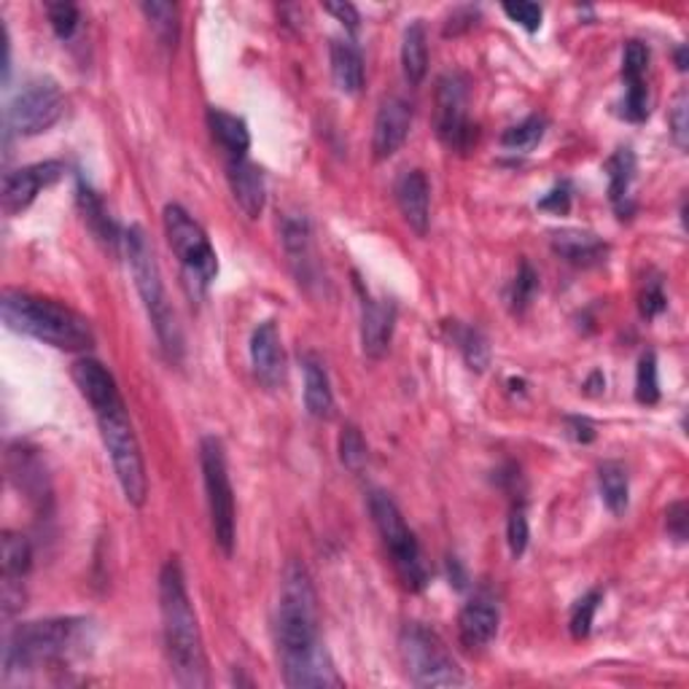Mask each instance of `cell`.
Instances as JSON below:
<instances>
[{"mask_svg":"<svg viewBox=\"0 0 689 689\" xmlns=\"http://www.w3.org/2000/svg\"><path fill=\"white\" fill-rule=\"evenodd\" d=\"M160 614L164 652H168L175 681L194 689L211 685L203 631H200L197 612L189 601L184 569L175 558H170L160 571Z\"/></svg>","mask_w":689,"mask_h":689,"instance_id":"cell-1","label":"cell"},{"mask_svg":"<svg viewBox=\"0 0 689 689\" xmlns=\"http://www.w3.org/2000/svg\"><path fill=\"white\" fill-rule=\"evenodd\" d=\"M0 313L11 332L28 334V337L57 347V351L84 353L95 345V332L89 321L54 299L6 289L3 299H0Z\"/></svg>","mask_w":689,"mask_h":689,"instance_id":"cell-2","label":"cell"},{"mask_svg":"<svg viewBox=\"0 0 689 689\" xmlns=\"http://www.w3.org/2000/svg\"><path fill=\"white\" fill-rule=\"evenodd\" d=\"M121 246H125L127 265H130L132 272V283H136L140 302H143L146 313H149L157 340H160L162 351L179 362L181 353H184V340H181L179 321H175L173 308H170L168 294H164L162 272L160 265H157L154 248H151L149 237H146V232L140 229L138 224L121 235Z\"/></svg>","mask_w":689,"mask_h":689,"instance_id":"cell-3","label":"cell"},{"mask_svg":"<svg viewBox=\"0 0 689 689\" xmlns=\"http://www.w3.org/2000/svg\"><path fill=\"white\" fill-rule=\"evenodd\" d=\"M87 631V620L82 617H52L22 622L9 633L3 646V670L28 674V670L52 666L65 660Z\"/></svg>","mask_w":689,"mask_h":689,"instance_id":"cell-4","label":"cell"},{"mask_svg":"<svg viewBox=\"0 0 689 689\" xmlns=\"http://www.w3.org/2000/svg\"><path fill=\"white\" fill-rule=\"evenodd\" d=\"M321 614H319V593L310 571L304 563L291 560L283 571V584H280L278 603V649L280 657L297 655V652L310 649L321 644Z\"/></svg>","mask_w":689,"mask_h":689,"instance_id":"cell-5","label":"cell"},{"mask_svg":"<svg viewBox=\"0 0 689 689\" xmlns=\"http://www.w3.org/2000/svg\"><path fill=\"white\" fill-rule=\"evenodd\" d=\"M93 412L97 426H100L103 444H106L108 455H111L114 474L119 480L121 493H125L127 502L140 509L146 504V496H149V477H146L143 453H140L136 426H132L125 399L97 407Z\"/></svg>","mask_w":689,"mask_h":689,"instance_id":"cell-6","label":"cell"},{"mask_svg":"<svg viewBox=\"0 0 689 689\" xmlns=\"http://www.w3.org/2000/svg\"><path fill=\"white\" fill-rule=\"evenodd\" d=\"M369 515L372 520H375L383 545H386L388 555H391V563L396 574L401 579V584H405L407 590H412V593H420V590L429 584V571H426L423 552H420L418 539H415L410 526H407L399 506H396V502L388 493L372 491Z\"/></svg>","mask_w":689,"mask_h":689,"instance_id":"cell-7","label":"cell"},{"mask_svg":"<svg viewBox=\"0 0 689 689\" xmlns=\"http://www.w3.org/2000/svg\"><path fill=\"white\" fill-rule=\"evenodd\" d=\"M401 663L415 687H461L463 670L448 646L429 627L410 622L399 636Z\"/></svg>","mask_w":689,"mask_h":689,"instance_id":"cell-8","label":"cell"},{"mask_svg":"<svg viewBox=\"0 0 689 689\" xmlns=\"http://www.w3.org/2000/svg\"><path fill=\"white\" fill-rule=\"evenodd\" d=\"M162 224L175 259L184 267L189 286L194 291H205L218 276V256L213 251L207 232L175 203L164 207Z\"/></svg>","mask_w":689,"mask_h":689,"instance_id":"cell-9","label":"cell"},{"mask_svg":"<svg viewBox=\"0 0 689 689\" xmlns=\"http://www.w3.org/2000/svg\"><path fill=\"white\" fill-rule=\"evenodd\" d=\"M200 466H203L213 536H216V545L222 547V552L232 555L235 550V491L229 483L222 439L205 437L200 442Z\"/></svg>","mask_w":689,"mask_h":689,"instance_id":"cell-10","label":"cell"},{"mask_svg":"<svg viewBox=\"0 0 689 689\" xmlns=\"http://www.w3.org/2000/svg\"><path fill=\"white\" fill-rule=\"evenodd\" d=\"M65 114L63 89L52 78H33L17 93L9 106V127L17 136H41L52 130Z\"/></svg>","mask_w":689,"mask_h":689,"instance_id":"cell-11","label":"cell"},{"mask_svg":"<svg viewBox=\"0 0 689 689\" xmlns=\"http://www.w3.org/2000/svg\"><path fill=\"white\" fill-rule=\"evenodd\" d=\"M437 138L450 151L472 149L477 130L469 119V78L463 73H444L437 82Z\"/></svg>","mask_w":689,"mask_h":689,"instance_id":"cell-12","label":"cell"},{"mask_svg":"<svg viewBox=\"0 0 689 689\" xmlns=\"http://www.w3.org/2000/svg\"><path fill=\"white\" fill-rule=\"evenodd\" d=\"M63 173H65L63 162H39L6 173L3 192H0V197H3V211L9 213V216L28 211L44 189L57 184V181L63 179Z\"/></svg>","mask_w":689,"mask_h":689,"instance_id":"cell-13","label":"cell"},{"mask_svg":"<svg viewBox=\"0 0 689 689\" xmlns=\"http://www.w3.org/2000/svg\"><path fill=\"white\" fill-rule=\"evenodd\" d=\"M280 666H283L286 687L291 689L343 687V679H340L323 642L304 652H297V655H283L280 657Z\"/></svg>","mask_w":689,"mask_h":689,"instance_id":"cell-14","label":"cell"},{"mask_svg":"<svg viewBox=\"0 0 689 689\" xmlns=\"http://www.w3.org/2000/svg\"><path fill=\"white\" fill-rule=\"evenodd\" d=\"M646 68H649V49L642 41H627L622 52V82H625V100L622 116L627 121H644L649 116V89H646Z\"/></svg>","mask_w":689,"mask_h":689,"instance_id":"cell-15","label":"cell"},{"mask_svg":"<svg viewBox=\"0 0 689 689\" xmlns=\"http://www.w3.org/2000/svg\"><path fill=\"white\" fill-rule=\"evenodd\" d=\"M251 364L256 380L265 388L276 391L286 380V351L280 343L276 321H265L251 334Z\"/></svg>","mask_w":689,"mask_h":689,"instance_id":"cell-16","label":"cell"},{"mask_svg":"<svg viewBox=\"0 0 689 689\" xmlns=\"http://www.w3.org/2000/svg\"><path fill=\"white\" fill-rule=\"evenodd\" d=\"M412 127V108L401 97L383 100L375 119V136H372V151L375 160H391L396 151L405 146Z\"/></svg>","mask_w":689,"mask_h":689,"instance_id":"cell-17","label":"cell"},{"mask_svg":"<svg viewBox=\"0 0 689 689\" xmlns=\"http://www.w3.org/2000/svg\"><path fill=\"white\" fill-rule=\"evenodd\" d=\"M396 304L391 299H367L362 304V347L369 358H383L391 347Z\"/></svg>","mask_w":689,"mask_h":689,"instance_id":"cell-18","label":"cell"},{"mask_svg":"<svg viewBox=\"0 0 689 689\" xmlns=\"http://www.w3.org/2000/svg\"><path fill=\"white\" fill-rule=\"evenodd\" d=\"M396 203L415 235L423 237L431 224V186L423 170H410L396 181Z\"/></svg>","mask_w":689,"mask_h":689,"instance_id":"cell-19","label":"cell"},{"mask_svg":"<svg viewBox=\"0 0 689 689\" xmlns=\"http://www.w3.org/2000/svg\"><path fill=\"white\" fill-rule=\"evenodd\" d=\"M227 179L240 211L248 218H259L267 205V186L261 170L251 160H246V157H237V160H229L227 164Z\"/></svg>","mask_w":689,"mask_h":689,"instance_id":"cell-20","label":"cell"},{"mask_svg":"<svg viewBox=\"0 0 689 689\" xmlns=\"http://www.w3.org/2000/svg\"><path fill=\"white\" fill-rule=\"evenodd\" d=\"M502 614L485 598H474L459 614V638L466 649H485L498 636Z\"/></svg>","mask_w":689,"mask_h":689,"instance_id":"cell-21","label":"cell"},{"mask_svg":"<svg viewBox=\"0 0 689 689\" xmlns=\"http://www.w3.org/2000/svg\"><path fill=\"white\" fill-rule=\"evenodd\" d=\"M552 251L574 267H598L606 261L609 243L582 229H560L552 235Z\"/></svg>","mask_w":689,"mask_h":689,"instance_id":"cell-22","label":"cell"},{"mask_svg":"<svg viewBox=\"0 0 689 689\" xmlns=\"http://www.w3.org/2000/svg\"><path fill=\"white\" fill-rule=\"evenodd\" d=\"M9 474L14 480V485L20 487L22 493H28L30 502L41 504L49 498V485H46V474L44 466H41V459L35 455V450H30L28 444L17 442L9 448Z\"/></svg>","mask_w":689,"mask_h":689,"instance_id":"cell-23","label":"cell"},{"mask_svg":"<svg viewBox=\"0 0 689 689\" xmlns=\"http://www.w3.org/2000/svg\"><path fill=\"white\" fill-rule=\"evenodd\" d=\"M302 369H304V407H308V412L319 420L334 418L337 401H334L326 364H323L315 353H304Z\"/></svg>","mask_w":689,"mask_h":689,"instance_id":"cell-24","label":"cell"},{"mask_svg":"<svg viewBox=\"0 0 689 689\" xmlns=\"http://www.w3.org/2000/svg\"><path fill=\"white\" fill-rule=\"evenodd\" d=\"M73 380H76L78 391H82L84 399L89 401L93 410L121 399L114 375L103 367L100 362H95V358H78V362L73 364Z\"/></svg>","mask_w":689,"mask_h":689,"instance_id":"cell-25","label":"cell"},{"mask_svg":"<svg viewBox=\"0 0 689 689\" xmlns=\"http://www.w3.org/2000/svg\"><path fill=\"white\" fill-rule=\"evenodd\" d=\"M207 127L211 136L229 154V160L246 157L251 149V132L240 116L222 111V108H207Z\"/></svg>","mask_w":689,"mask_h":689,"instance_id":"cell-26","label":"cell"},{"mask_svg":"<svg viewBox=\"0 0 689 689\" xmlns=\"http://www.w3.org/2000/svg\"><path fill=\"white\" fill-rule=\"evenodd\" d=\"M329 57H332V76L334 84L343 95H358L364 87V60L362 52L351 44V41L334 39L329 46Z\"/></svg>","mask_w":689,"mask_h":689,"instance_id":"cell-27","label":"cell"},{"mask_svg":"<svg viewBox=\"0 0 689 689\" xmlns=\"http://www.w3.org/2000/svg\"><path fill=\"white\" fill-rule=\"evenodd\" d=\"M606 175H609V200H612L620 218H627L633 213L631 186L633 179H636V157H633V151L620 149L617 154L609 157Z\"/></svg>","mask_w":689,"mask_h":689,"instance_id":"cell-28","label":"cell"},{"mask_svg":"<svg viewBox=\"0 0 689 689\" xmlns=\"http://www.w3.org/2000/svg\"><path fill=\"white\" fill-rule=\"evenodd\" d=\"M401 71L412 87H418L429 73V41H426V28L420 20L407 24L405 39H401Z\"/></svg>","mask_w":689,"mask_h":689,"instance_id":"cell-29","label":"cell"},{"mask_svg":"<svg viewBox=\"0 0 689 689\" xmlns=\"http://www.w3.org/2000/svg\"><path fill=\"white\" fill-rule=\"evenodd\" d=\"M598 487H601L603 504L609 506V512L622 515L631 502V483H627L625 466L617 461H606L598 469Z\"/></svg>","mask_w":689,"mask_h":689,"instance_id":"cell-30","label":"cell"},{"mask_svg":"<svg viewBox=\"0 0 689 689\" xmlns=\"http://www.w3.org/2000/svg\"><path fill=\"white\" fill-rule=\"evenodd\" d=\"M283 246L291 261L299 267V278H308L310 265V224L304 216L283 218Z\"/></svg>","mask_w":689,"mask_h":689,"instance_id":"cell-31","label":"cell"},{"mask_svg":"<svg viewBox=\"0 0 689 689\" xmlns=\"http://www.w3.org/2000/svg\"><path fill=\"white\" fill-rule=\"evenodd\" d=\"M0 558H3V579H22L33 566V547L22 534L6 530L0 541Z\"/></svg>","mask_w":689,"mask_h":689,"instance_id":"cell-32","label":"cell"},{"mask_svg":"<svg viewBox=\"0 0 689 689\" xmlns=\"http://www.w3.org/2000/svg\"><path fill=\"white\" fill-rule=\"evenodd\" d=\"M453 340L459 345L463 362L469 364V369L474 372H485L487 364H491V343L480 329L474 326H453Z\"/></svg>","mask_w":689,"mask_h":689,"instance_id":"cell-33","label":"cell"},{"mask_svg":"<svg viewBox=\"0 0 689 689\" xmlns=\"http://www.w3.org/2000/svg\"><path fill=\"white\" fill-rule=\"evenodd\" d=\"M78 205H82L84 218H87V224L93 227V232L100 237V240H106V243L121 240L119 232H116L114 227V222L108 218L106 207H103V200L97 197V194L84 184V181H78Z\"/></svg>","mask_w":689,"mask_h":689,"instance_id":"cell-34","label":"cell"},{"mask_svg":"<svg viewBox=\"0 0 689 689\" xmlns=\"http://www.w3.org/2000/svg\"><path fill=\"white\" fill-rule=\"evenodd\" d=\"M140 11L149 20L157 39L164 46L175 49V44H179V9L173 3H164V0H151V3H140Z\"/></svg>","mask_w":689,"mask_h":689,"instance_id":"cell-35","label":"cell"},{"mask_svg":"<svg viewBox=\"0 0 689 689\" xmlns=\"http://www.w3.org/2000/svg\"><path fill=\"white\" fill-rule=\"evenodd\" d=\"M547 132V121L545 116H528L520 125L509 127V130L502 136V146L509 151H530L534 146L541 143Z\"/></svg>","mask_w":689,"mask_h":689,"instance_id":"cell-36","label":"cell"},{"mask_svg":"<svg viewBox=\"0 0 689 689\" xmlns=\"http://www.w3.org/2000/svg\"><path fill=\"white\" fill-rule=\"evenodd\" d=\"M367 459H369V450H367V442H364L362 431H358L353 423H347L343 429V434H340V461H343V466L351 469V472H362V469L367 466Z\"/></svg>","mask_w":689,"mask_h":689,"instance_id":"cell-37","label":"cell"},{"mask_svg":"<svg viewBox=\"0 0 689 689\" xmlns=\"http://www.w3.org/2000/svg\"><path fill=\"white\" fill-rule=\"evenodd\" d=\"M603 601V593L601 590H590V593H584L579 601L574 603V609H571V636L577 638V642H582V638L590 636V631H593V622H595V612L598 606H601Z\"/></svg>","mask_w":689,"mask_h":689,"instance_id":"cell-38","label":"cell"},{"mask_svg":"<svg viewBox=\"0 0 689 689\" xmlns=\"http://www.w3.org/2000/svg\"><path fill=\"white\" fill-rule=\"evenodd\" d=\"M636 399L642 405L652 407L660 401V380H657V356L655 353H644L642 362H638L636 372Z\"/></svg>","mask_w":689,"mask_h":689,"instance_id":"cell-39","label":"cell"},{"mask_svg":"<svg viewBox=\"0 0 689 689\" xmlns=\"http://www.w3.org/2000/svg\"><path fill=\"white\" fill-rule=\"evenodd\" d=\"M536 289H539V276H536V270L530 267V261H520V270H517L509 289L512 313H523L530 304V299H534Z\"/></svg>","mask_w":689,"mask_h":689,"instance_id":"cell-40","label":"cell"},{"mask_svg":"<svg viewBox=\"0 0 689 689\" xmlns=\"http://www.w3.org/2000/svg\"><path fill=\"white\" fill-rule=\"evenodd\" d=\"M668 127H670V138L679 146L681 151H687L689 146V95L687 89H679L668 108Z\"/></svg>","mask_w":689,"mask_h":689,"instance_id":"cell-41","label":"cell"},{"mask_svg":"<svg viewBox=\"0 0 689 689\" xmlns=\"http://www.w3.org/2000/svg\"><path fill=\"white\" fill-rule=\"evenodd\" d=\"M46 17L60 41L73 39L78 22H82V14H78V9L73 3H46Z\"/></svg>","mask_w":689,"mask_h":689,"instance_id":"cell-42","label":"cell"},{"mask_svg":"<svg viewBox=\"0 0 689 689\" xmlns=\"http://www.w3.org/2000/svg\"><path fill=\"white\" fill-rule=\"evenodd\" d=\"M530 539L528 530V517H526V504H515L509 512V523H506V541H509V552L515 558H520L526 552Z\"/></svg>","mask_w":689,"mask_h":689,"instance_id":"cell-43","label":"cell"},{"mask_svg":"<svg viewBox=\"0 0 689 689\" xmlns=\"http://www.w3.org/2000/svg\"><path fill=\"white\" fill-rule=\"evenodd\" d=\"M666 291H663V280L660 278H649L646 280L642 297H638V310H642V315L646 321L655 319V315H660L663 310H666Z\"/></svg>","mask_w":689,"mask_h":689,"instance_id":"cell-44","label":"cell"},{"mask_svg":"<svg viewBox=\"0 0 689 689\" xmlns=\"http://www.w3.org/2000/svg\"><path fill=\"white\" fill-rule=\"evenodd\" d=\"M502 9L512 22L520 24V28L528 30V33H536V30L541 28V20H545V11H541V6H536V3H504Z\"/></svg>","mask_w":689,"mask_h":689,"instance_id":"cell-45","label":"cell"},{"mask_svg":"<svg viewBox=\"0 0 689 689\" xmlns=\"http://www.w3.org/2000/svg\"><path fill=\"white\" fill-rule=\"evenodd\" d=\"M323 11H326V14H332L334 20L343 24L347 33H353V35L358 33L362 14H358V9L353 3H345V0H340V3H323Z\"/></svg>","mask_w":689,"mask_h":689,"instance_id":"cell-46","label":"cell"},{"mask_svg":"<svg viewBox=\"0 0 689 689\" xmlns=\"http://www.w3.org/2000/svg\"><path fill=\"white\" fill-rule=\"evenodd\" d=\"M666 528L668 536L676 541H685L687 539V504L685 502H676L670 504L666 509Z\"/></svg>","mask_w":689,"mask_h":689,"instance_id":"cell-47","label":"cell"},{"mask_svg":"<svg viewBox=\"0 0 689 689\" xmlns=\"http://www.w3.org/2000/svg\"><path fill=\"white\" fill-rule=\"evenodd\" d=\"M541 211L550 213H569L571 207V186L569 184H558L552 192H547L545 197L539 200Z\"/></svg>","mask_w":689,"mask_h":689,"instance_id":"cell-48","label":"cell"},{"mask_svg":"<svg viewBox=\"0 0 689 689\" xmlns=\"http://www.w3.org/2000/svg\"><path fill=\"white\" fill-rule=\"evenodd\" d=\"M569 426H571V434H574L577 442L588 444V442H593V439H595L593 423H588V420H584V418H571Z\"/></svg>","mask_w":689,"mask_h":689,"instance_id":"cell-49","label":"cell"},{"mask_svg":"<svg viewBox=\"0 0 689 689\" xmlns=\"http://www.w3.org/2000/svg\"><path fill=\"white\" fill-rule=\"evenodd\" d=\"M448 571H450V579H453V582H455V588H463V584H466V574H463L459 560L450 558L448 560Z\"/></svg>","mask_w":689,"mask_h":689,"instance_id":"cell-50","label":"cell"},{"mask_svg":"<svg viewBox=\"0 0 689 689\" xmlns=\"http://www.w3.org/2000/svg\"><path fill=\"white\" fill-rule=\"evenodd\" d=\"M676 63H679V71H687V46H679V52H676Z\"/></svg>","mask_w":689,"mask_h":689,"instance_id":"cell-51","label":"cell"}]
</instances>
